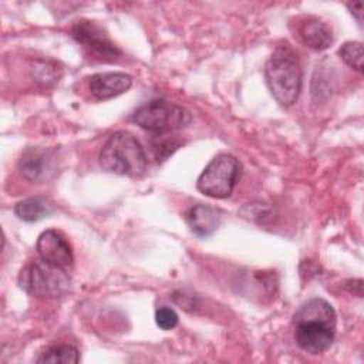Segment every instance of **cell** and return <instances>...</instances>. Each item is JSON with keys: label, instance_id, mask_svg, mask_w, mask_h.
I'll return each mask as SVG.
<instances>
[{"label": "cell", "instance_id": "cell-1", "mask_svg": "<svg viewBox=\"0 0 364 364\" xmlns=\"http://www.w3.org/2000/svg\"><path fill=\"white\" fill-rule=\"evenodd\" d=\"M336 311L324 299L314 297L293 316L294 340L297 346L309 354H321L327 351L336 336Z\"/></svg>", "mask_w": 364, "mask_h": 364}, {"label": "cell", "instance_id": "cell-2", "mask_svg": "<svg viewBox=\"0 0 364 364\" xmlns=\"http://www.w3.org/2000/svg\"><path fill=\"white\" fill-rule=\"evenodd\" d=\"M267 87L274 100L282 105H291L299 98L301 90V68L294 51L279 47L264 67Z\"/></svg>", "mask_w": 364, "mask_h": 364}, {"label": "cell", "instance_id": "cell-3", "mask_svg": "<svg viewBox=\"0 0 364 364\" xmlns=\"http://www.w3.org/2000/svg\"><path fill=\"white\" fill-rule=\"evenodd\" d=\"M104 171L136 178L146 169V155L139 141L127 131L114 132L100 152Z\"/></svg>", "mask_w": 364, "mask_h": 364}, {"label": "cell", "instance_id": "cell-4", "mask_svg": "<svg viewBox=\"0 0 364 364\" xmlns=\"http://www.w3.org/2000/svg\"><path fill=\"white\" fill-rule=\"evenodd\" d=\"M18 286L36 297H60L70 287L67 269L41 257L30 260L18 273Z\"/></svg>", "mask_w": 364, "mask_h": 364}, {"label": "cell", "instance_id": "cell-5", "mask_svg": "<svg viewBox=\"0 0 364 364\" xmlns=\"http://www.w3.org/2000/svg\"><path fill=\"white\" fill-rule=\"evenodd\" d=\"M142 129L154 134H166L188 127L192 121L191 112L168 100H152L141 105L132 117Z\"/></svg>", "mask_w": 364, "mask_h": 364}, {"label": "cell", "instance_id": "cell-6", "mask_svg": "<svg viewBox=\"0 0 364 364\" xmlns=\"http://www.w3.org/2000/svg\"><path fill=\"white\" fill-rule=\"evenodd\" d=\"M240 175L239 161L229 154L216 155L202 171L196 188L210 198H228Z\"/></svg>", "mask_w": 364, "mask_h": 364}, {"label": "cell", "instance_id": "cell-7", "mask_svg": "<svg viewBox=\"0 0 364 364\" xmlns=\"http://www.w3.org/2000/svg\"><path fill=\"white\" fill-rule=\"evenodd\" d=\"M71 36L77 43L102 61H115L122 54L104 30L94 21L81 20L75 23L71 28Z\"/></svg>", "mask_w": 364, "mask_h": 364}, {"label": "cell", "instance_id": "cell-8", "mask_svg": "<svg viewBox=\"0 0 364 364\" xmlns=\"http://www.w3.org/2000/svg\"><path fill=\"white\" fill-rule=\"evenodd\" d=\"M36 249L38 257L60 267L68 269L74 263V256L70 243L60 232L54 229H47L38 236Z\"/></svg>", "mask_w": 364, "mask_h": 364}, {"label": "cell", "instance_id": "cell-9", "mask_svg": "<svg viewBox=\"0 0 364 364\" xmlns=\"http://www.w3.org/2000/svg\"><path fill=\"white\" fill-rule=\"evenodd\" d=\"M21 176L31 182H41L54 172V156L46 148H27L18 159Z\"/></svg>", "mask_w": 364, "mask_h": 364}, {"label": "cell", "instance_id": "cell-10", "mask_svg": "<svg viewBox=\"0 0 364 364\" xmlns=\"http://www.w3.org/2000/svg\"><path fill=\"white\" fill-rule=\"evenodd\" d=\"M131 75L125 73H98L90 77L88 90L95 100H109L129 90Z\"/></svg>", "mask_w": 364, "mask_h": 364}, {"label": "cell", "instance_id": "cell-11", "mask_svg": "<svg viewBox=\"0 0 364 364\" xmlns=\"http://www.w3.org/2000/svg\"><path fill=\"white\" fill-rule=\"evenodd\" d=\"M220 212L209 205L198 203L188 209L185 220L189 229L199 237L210 236L220 225Z\"/></svg>", "mask_w": 364, "mask_h": 364}, {"label": "cell", "instance_id": "cell-12", "mask_svg": "<svg viewBox=\"0 0 364 364\" xmlns=\"http://www.w3.org/2000/svg\"><path fill=\"white\" fill-rule=\"evenodd\" d=\"M301 41L317 51L326 50L333 43V31L327 23L317 17H307L299 26Z\"/></svg>", "mask_w": 364, "mask_h": 364}, {"label": "cell", "instance_id": "cell-13", "mask_svg": "<svg viewBox=\"0 0 364 364\" xmlns=\"http://www.w3.org/2000/svg\"><path fill=\"white\" fill-rule=\"evenodd\" d=\"M53 212V206L41 198H27L16 203L14 213L24 222H37Z\"/></svg>", "mask_w": 364, "mask_h": 364}, {"label": "cell", "instance_id": "cell-14", "mask_svg": "<svg viewBox=\"0 0 364 364\" xmlns=\"http://www.w3.org/2000/svg\"><path fill=\"white\" fill-rule=\"evenodd\" d=\"M80 361V353L74 346L61 344L54 346L46 350L38 358L37 363H51V364H75Z\"/></svg>", "mask_w": 364, "mask_h": 364}, {"label": "cell", "instance_id": "cell-15", "mask_svg": "<svg viewBox=\"0 0 364 364\" xmlns=\"http://www.w3.org/2000/svg\"><path fill=\"white\" fill-rule=\"evenodd\" d=\"M340 58L351 68L363 71V44L358 41H347L338 48Z\"/></svg>", "mask_w": 364, "mask_h": 364}, {"label": "cell", "instance_id": "cell-16", "mask_svg": "<svg viewBox=\"0 0 364 364\" xmlns=\"http://www.w3.org/2000/svg\"><path fill=\"white\" fill-rule=\"evenodd\" d=\"M61 75V70L55 63L51 61H37L33 67V77L37 82L43 85H50L51 82L58 81Z\"/></svg>", "mask_w": 364, "mask_h": 364}, {"label": "cell", "instance_id": "cell-17", "mask_svg": "<svg viewBox=\"0 0 364 364\" xmlns=\"http://www.w3.org/2000/svg\"><path fill=\"white\" fill-rule=\"evenodd\" d=\"M179 321V317L176 314V311L168 306H162L159 309H156L155 311V323L159 328L162 330H172L173 327H176Z\"/></svg>", "mask_w": 364, "mask_h": 364}, {"label": "cell", "instance_id": "cell-18", "mask_svg": "<svg viewBox=\"0 0 364 364\" xmlns=\"http://www.w3.org/2000/svg\"><path fill=\"white\" fill-rule=\"evenodd\" d=\"M347 7L351 10V14L355 17V20L358 21V24H363V3L361 1H354V3H348Z\"/></svg>", "mask_w": 364, "mask_h": 364}]
</instances>
